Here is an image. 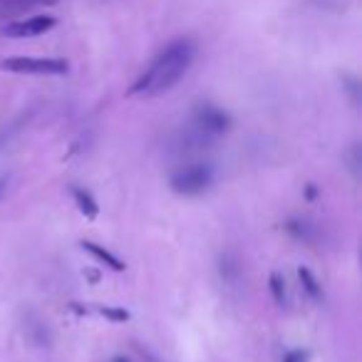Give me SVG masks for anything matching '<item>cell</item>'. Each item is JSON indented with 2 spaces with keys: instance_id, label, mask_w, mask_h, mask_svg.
Listing matches in <instances>:
<instances>
[{
  "instance_id": "obj_1",
  "label": "cell",
  "mask_w": 362,
  "mask_h": 362,
  "mask_svg": "<svg viewBox=\"0 0 362 362\" xmlns=\"http://www.w3.org/2000/svg\"><path fill=\"white\" fill-rule=\"evenodd\" d=\"M197 57V45L189 37H179L169 43L159 55L154 57L144 72L137 77V82L129 87V94H161L169 92L186 72Z\"/></svg>"
},
{
  "instance_id": "obj_2",
  "label": "cell",
  "mask_w": 362,
  "mask_h": 362,
  "mask_svg": "<svg viewBox=\"0 0 362 362\" xmlns=\"http://www.w3.org/2000/svg\"><path fill=\"white\" fill-rule=\"evenodd\" d=\"M214 184V166L206 161H194V164L179 166L169 177V186L179 197H199Z\"/></svg>"
},
{
  "instance_id": "obj_3",
  "label": "cell",
  "mask_w": 362,
  "mask_h": 362,
  "mask_svg": "<svg viewBox=\"0 0 362 362\" xmlns=\"http://www.w3.org/2000/svg\"><path fill=\"white\" fill-rule=\"evenodd\" d=\"M0 70L15 74H68L70 65L62 57H28L15 55L0 62Z\"/></svg>"
},
{
  "instance_id": "obj_4",
  "label": "cell",
  "mask_w": 362,
  "mask_h": 362,
  "mask_svg": "<svg viewBox=\"0 0 362 362\" xmlns=\"http://www.w3.org/2000/svg\"><path fill=\"white\" fill-rule=\"evenodd\" d=\"M55 25H57V18H52V15H30V18L8 23L6 28H3V35L15 37V40H18V37H37L50 32Z\"/></svg>"
},
{
  "instance_id": "obj_5",
  "label": "cell",
  "mask_w": 362,
  "mask_h": 362,
  "mask_svg": "<svg viewBox=\"0 0 362 362\" xmlns=\"http://www.w3.org/2000/svg\"><path fill=\"white\" fill-rule=\"evenodd\" d=\"M194 122H197V127L201 129L203 134H223V132L231 129V117L216 105H209V102L197 107Z\"/></svg>"
},
{
  "instance_id": "obj_6",
  "label": "cell",
  "mask_w": 362,
  "mask_h": 362,
  "mask_svg": "<svg viewBox=\"0 0 362 362\" xmlns=\"http://www.w3.org/2000/svg\"><path fill=\"white\" fill-rule=\"evenodd\" d=\"M82 248H85L90 256L94 258V261H99L102 265H107L110 270H117V273H122L124 270V261H119L117 256L112 251H107L105 245H99V243H94V241H82Z\"/></svg>"
},
{
  "instance_id": "obj_7",
  "label": "cell",
  "mask_w": 362,
  "mask_h": 362,
  "mask_svg": "<svg viewBox=\"0 0 362 362\" xmlns=\"http://www.w3.org/2000/svg\"><path fill=\"white\" fill-rule=\"evenodd\" d=\"M72 199H74L77 209H80V214L85 216V219H97L99 216L97 199H94L87 189H82V186H72Z\"/></svg>"
},
{
  "instance_id": "obj_8",
  "label": "cell",
  "mask_w": 362,
  "mask_h": 362,
  "mask_svg": "<svg viewBox=\"0 0 362 362\" xmlns=\"http://www.w3.org/2000/svg\"><path fill=\"white\" fill-rule=\"evenodd\" d=\"M298 278H301V283H303V290H305L313 301H323V288H320L318 278L313 276V270L301 265V268H298Z\"/></svg>"
},
{
  "instance_id": "obj_9",
  "label": "cell",
  "mask_w": 362,
  "mask_h": 362,
  "mask_svg": "<svg viewBox=\"0 0 362 362\" xmlns=\"http://www.w3.org/2000/svg\"><path fill=\"white\" fill-rule=\"evenodd\" d=\"M268 288H270V295H273V301H276L281 308L285 305V281H283L281 273H270Z\"/></svg>"
},
{
  "instance_id": "obj_10",
  "label": "cell",
  "mask_w": 362,
  "mask_h": 362,
  "mask_svg": "<svg viewBox=\"0 0 362 362\" xmlns=\"http://www.w3.org/2000/svg\"><path fill=\"white\" fill-rule=\"evenodd\" d=\"M99 315L107 318V320H112V323H127L129 320V310H124V308H112V305L99 308Z\"/></svg>"
},
{
  "instance_id": "obj_11",
  "label": "cell",
  "mask_w": 362,
  "mask_h": 362,
  "mask_svg": "<svg viewBox=\"0 0 362 362\" xmlns=\"http://www.w3.org/2000/svg\"><path fill=\"white\" fill-rule=\"evenodd\" d=\"M283 362H308V352L305 350H290Z\"/></svg>"
},
{
  "instance_id": "obj_12",
  "label": "cell",
  "mask_w": 362,
  "mask_h": 362,
  "mask_svg": "<svg viewBox=\"0 0 362 362\" xmlns=\"http://www.w3.org/2000/svg\"><path fill=\"white\" fill-rule=\"evenodd\" d=\"M305 197H308V199H315V197H318V189H315V184H308V186H305Z\"/></svg>"
},
{
  "instance_id": "obj_13",
  "label": "cell",
  "mask_w": 362,
  "mask_h": 362,
  "mask_svg": "<svg viewBox=\"0 0 362 362\" xmlns=\"http://www.w3.org/2000/svg\"><path fill=\"white\" fill-rule=\"evenodd\" d=\"M112 362H132V360H127V357H114Z\"/></svg>"
}]
</instances>
